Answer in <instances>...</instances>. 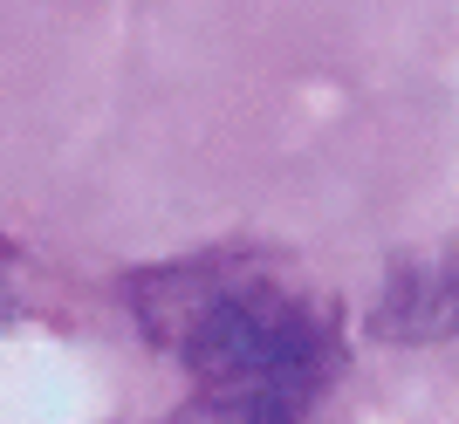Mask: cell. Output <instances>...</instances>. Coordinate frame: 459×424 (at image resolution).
<instances>
[{
  "instance_id": "cell-1",
  "label": "cell",
  "mask_w": 459,
  "mask_h": 424,
  "mask_svg": "<svg viewBox=\"0 0 459 424\" xmlns=\"http://www.w3.org/2000/svg\"><path fill=\"white\" fill-rule=\"evenodd\" d=\"M131 309L158 349L186 356V424H295L336 369L329 315L227 253L137 274Z\"/></svg>"
},
{
  "instance_id": "cell-2",
  "label": "cell",
  "mask_w": 459,
  "mask_h": 424,
  "mask_svg": "<svg viewBox=\"0 0 459 424\" xmlns=\"http://www.w3.org/2000/svg\"><path fill=\"white\" fill-rule=\"evenodd\" d=\"M459 322V267H432V274H404L391 288V309H384V328L398 335H439V328Z\"/></svg>"
}]
</instances>
